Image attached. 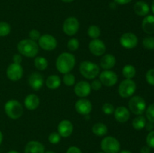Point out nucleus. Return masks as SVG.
Instances as JSON below:
<instances>
[{
	"label": "nucleus",
	"instance_id": "nucleus-49",
	"mask_svg": "<svg viewBox=\"0 0 154 153\" xmlns=\"http://www.w3.org/2000/svg\"><path fill=\"white\" fill-rule=\"evenodd\" d=\"M8 153H20V152L17 151H15V150H11V151H9Z\"/></svg>",
	"mask_w": 154,
	"mask_h": 153
},
{
	"label": "nucleus",
	"instance_id": "nucleus-41",
	"mask_svg": "<svg viewBox=\"0 0 154 153\" xmlns=\"http://www.w3.org/2000/svg\"><path fill=\"white\" fill-rule=\"evenodd\" d=\"M23 62V57L22 55L20 53L14 54L13 56V63H15V64H21Z\"/></svg>",
	"mask_w": 154,
	"mask_h": 153
},
{
	"label": "nucleus",
	"instance_id": "nucleus-18",
	"mask_svg": "<svg viewBox=\"0 0 154 153\" xmlns=\"http://www.w3.org/2000/svg\"><path fill=\"white\" fill-rule=\"evenodd\" d=\"M114 118L116 121L120 123L126 122L130 118V111L124 106H117L114 110Z\"/></svg>",
	"mask_w": 154,
	"mask_h": 153
},
{
	"label": "nucleus",
	"instance_id": "nucleus-52",
	"mask_svg": "<svg viewBox=\"0 0 154 153\" xmlns=\"http://www.w3.org/2000/svg\"><path fill=\"white\" fill-rule=\"evenodd\" d=\"M98 153H105V152H98Z\"/></svg>",
	"mask_w": 154,
	"mask_h": 153
},
{
	"label": "nucleus",
	"instance_id": "nucleus-10",
	"mask_svg": "<svg viewBox=\"0 0 154 153\" xmlns=\"http://www.w3.org/2000/svg\"><path fill=\"white\" fill-rule=\"evenodd\" d=\"M99 80L102 85L107 87L114 86L118 81V76L114 71L111 70H104L99 74Z\"/></svg>",
	"mask_w": 154,
	"mask_h": 153
},
{
	"label": "nucleus",
	"instance_id": "nucleus-17",
	"mask_svg": "<svg viewBox=\"0 0 154 153\" xmlns=\"http://www.w3.org/2000/svg\"><path fill=\"white\" fill-rule=\"evenodd\" d=\"M29 86L35 91H39L44 85L43 76L40 73L34 72L29 76L28 79Z\"/></svg>",
	"mask_w": 154,
	"mask_h": 153
},
{
	"label": "nucleus",
	"instance_id": "nucleus-7",
	"mask_svg": "<svg viewBox=\"0 0 154 153\" xmlns=\"http://www.w3.org/2000/svg\"><path fill=\"white\" fill-rule=\"evenodd\" d=\"M136 83L132 79H125L121 81L118 86V93L123 98H129L135 92Z\"/></svg>",
	"mask_w": 154,
	"mask_h": 153
},
{
	"label": "nucleus",
	"instance_id": "nucleus-40",
	"mask_svg": "<svg viewBox=\"0 0 154 153\" xmlns=\"http://www.w3.org/2000/svg\"><path fill=\"white\" fill-rule=\"evenodd\" d=\"M90 86H91L92 89L94 90V91H99L102 88V84L99 80H94L90 83Z\"/></svg>",
	"mask_w": 154,
	"mask_h": 153
},
{
	"label": "nucleus",
	"instance_id": "nucleus-50",
	"mask_svg": "<svg viewBox=\"0 0 154 153\" xmlns=\"http://www.w3.org/2000/svg\"><path fill=\"white\" fill-rule=\"evenodd\" d=\"M151 8H152V10H153V14H154V0L153 1V2H152Z\"/></svg>",
	"mask_w": 154,
	"mask_h": 153
},
{
	"label": "nucleus",
	"instance_id": "nucleus-13",
	"mask_svg": "<svg viewBox=\"0 0 154 153\" xmlns=\"http://www.w3.org/2000/svg\"><path fill=\"white\" fill-rule=\"evenodd\" d=\"M88 47L90 52L96 56H102L106 52V45L99 38L92 39L89 43Z\"/></svg>",
	"mask_w": 154,
	"mask_h": 153
},
{
	"label": "nucleus",
	"instance_id": "nucleus-43",
	"mask_svg": "<svg viewBox=\"0 0 154 153\" xmlns=\"http://www.w3.org/2000/svg\"><path fill=\"white\" fill-rule=\"evenodd\" d=\"M144 128H146V129H147L148 131H151V130H153V129L154 128V123L149 121V122L146 123L145 127Z\"/></svg>",
	"mask_w": 154,
	"mask_h": 153
},
{
	"label": "nucleus",
	"instance_id": "nucleus-28",
	"mask_svg": "<svg viewBox=\"0 0 154 153\" xmlns=\"http://www.w3.org/2000/svg\"><path fill=\"white\" fill-rule=\"evenodd\" d=\"M147 123L146 122V118L144 116L140 115L135 117L133 120H132V127L135 129V130H141L145 127V124Z\"/></svg>",
	"mask_w": 154,
	"mask_h": 153
},
{
	"label": "nucleus",
	"instance_id": "nucleus-24",
	"mask_svg": "<svg viewBox=\"0 0 154 153\" xmlns=\"http://www.w3.org/2000/svg\"><path fill=\"white\" fill-rule=\"evenodd\" d=\"M134 11L138 16H145L148 14L150 11V8L145 2L139 1L137 2L134 5Z\"/></svg>",
	"mask_w": 154,
	"mask_h": 153
},
{
	"label": "nucleus",
	"instance_id": "nucleus-34",
	"mask_svg": "<svg viewBox=\"0 0 154 153\" xmlns=\"http://www.w3.org/2000/svg\"><path fill=\"white\" fill-rule=\"evenodd\" d=\"M114 106L111 103H105L102 106V110L105 115H112L114 112Z\"/></svg>",
	"mask_w": 154,
	"mask_h": 153
},
{
	"label": "nucleus",
	"instance_id": "nucleus-51",
	"mask_svg": "<svg viewBox=\"0 0 154 153\" xmlns=\"http://www.w3.org/2000/svg\"><path fill=\"white\" fill-rule=\"evenodd\" d=\"M45 153H56V152H54V151H51V150H49V151L45 152Z\"/></svg>",
	"mask_w": 154,
	"mask_h": 153
},
{
	"label": "nucleus",
	"instance_id": "nucleus-15",
	"mask_svg": "<svg viewBox=\"0 0 154 153\" xmlns=\"http://www.w3.org/2000/svg\"><path fill=\"white\" fill-rule=\"evenodd\" d=\"M75 88H74V92H75V94L78 97L83 98H86L90 94L92 91L91 86H90V83L87 81L81 80L75 84Z\"/></svg>",
	"mask_w": 154,
	"mask_h": 153
},
{
	"label": "nucleus",
	"instance_id": "nucleus-6",
	"mask_svg": "<svg viewBox=\"0 0 154 153\" xmlns=\"http://www.w3.org/2000/svg\"><path fill=\"white\" fill-rule=\"evenodd\" d=\"M101 148L105 153H119L120 143L118 140L114 136H105L101 142Z\"/></svg>",
	"mask_w": 154,
	"mask_h": 153
},
{
	"label": "nucleus",
	"instance_id": "nucleus-23",
	"mask_svg": "<svg viewBox=\"0 0 154 153\" xmlns=\"http://www.w3.org/2000/svg\"><path fill=\"white\" fill-rule=\"evenodd\" d=\"M62 80L60 76L57 74H52L48 76L45 84L46 86L51 90L57 89L61 86Z\"/></svg>",
	"mask_w": 154,
	"mask_h": 153
},
{
	"label": "nucleus",
	"instance_id": "nucleus-1",
	"mask_svg": "<svg viewBox=\"0 0 154 153\" xmlns=\"http://www.w3.org/2000/svg\"><path fill=\"white\" fill-rule=\"evenodd\" d=\"M76 64L75 56L71 52H62L57 57L56 68L60 73L63 74L70 73Z\"/></svg>",
	"mask_w": 154,
	"mask_h": 153
},
{
	"label": "nucleus",
	"instance_id": "nucleus-31",
	"mask_svg": "<svg viewBox=\"0 0 154 153\" xmlns=\"http://www.w3.org/2000/svg\"><path fill=\"white\" fill-rule=\"evenodd\" d=\"M11 32V26L7 22H0V37H5Z\"/></svg>",
	"mask_w": 154,
	"mask_h": 153
},
{
	"label": "nucleus",
	"instance_id": "nucleus-42",
	"mask_svg": "<svg viewBox=\"0 0 154 153\" xmlns=\"http://www.w3.org/2000/svg\"><path fill=\"white\" fill-rule=\"evenodd\" d=\"M66 153H82V152L78 147L72 146H70L68 148Z\"/></svg>",
	"mask_w": 154,
	"mask_h": 153
},
{
	"label": "nucleus",
	"instance_id": "nucleus-38",
	"mask_svg": "<svg viewBox=\"0 0 154 153\" xmlns=\"http://www.w3.org/2000/svg\"><path fill=\"white\" fill-rule=\"evenodd\" d=\"M146 80L150 85L154 86V68L147 70L146 74Z\"/></svg>",
	"mask_w": 154,
	"mask_h": 153
},
{
	"label": "nucleus",
	"instance_id": "nucleus-11",
	"mask_svg": "<svg viewBox=\"0 0 154 153\" xmlns=\"http://www.w3.org/2000/svg\"><path fill=\"white\" fill-rule=\"evenodd\" d=\"M120 44L125 49H133L138 45V38L136 34L132 32L123 33L120 38Z\"/></svg>",
	"mask_w": 154,
	"mask_h": 153
},
{
	"label": "nucleus",
	"instance_id": "nucleus-36",
	"mask_svg": "<svg viewBox=\"0 0 154 153\" xmlns=\"http://www.w3.org/2000/svg\"><path fill=\"white\" fill-rule=\"evenodd\" d=\"M146 117L151 122L154 123V104H150L146 110Z\"/></svg>",
	"mask_w": 154,
	"mask_h": 153
},
{
	"label": "nucleus",
	"instance_id": "nucleus-39",
	"mask_svg": "<svg viewBox=\"0 0 154 153\" xmlns=\"http://www.w3.org/2000/svg\"><path fill=\"white\" fill-rule=\"evenodd\" d=\"M146 142L147 146L150 148H154V130L149 132L146 138Z\"/></svg>",
	"mask_w": 154,
	"mask_h": 153
},
{
	"label": "nucleus",
	"instance_id": "nucleus-48",
	"mask_svg": "<svg viewBox=\"0 0 154 153\" xmlns=\"http://www.w3.org/2000/svg\"><path fill=\"white\" fill-rule=\"evenodd\" d=\"M61 1L64 2H66V3H69V2H73L74 0H61Z\"/></svg>",
	"mask_w": 154,
	"mask_h": 153
},
{
	"label": "nucleus",
	"instance_id": "nucleus-45",
	"mask_svg": "<svg viewBox=\"0 0 154 153\" xmlns=\"http://www.w3.org/2000/svg\"><path fill=\"white\" fill-rule=\"evenodd\" d=\"M141 153H150V147L148 146H144L141 148Z\"/></svg>",
	"mask_w": 154,
	"mask_h": 153
},
{
	"label": "nucleus",
	"instance_id": "nucleus-47",
	"mask_svg": "<svg viewBox=\"0 0 154 153\" xmlns=\"http://www.w3.org/2000/svg\"><path fill=\"white\" fill-rule=\"evenodd\" d=\"M2 140H3V134L1 132V130H0V145H1L2 142Z\"/></svg>",
	"mask_w": 154,
	"mask_h": 153
},
{
	"label": "nucleus",
	"instance_id": "nucleus-4",
	"mask_svg": "<svg viewBox=\"0 0 154 153\" xmlns=\"http://www.w3.org/2000/svg\"><path fill=\"white\" fill-rule=\"evenodd\" d=\"M79 71L86 79L93 80L100 74V67L93 62L84 61L80 64Z\"/></svg>",
	"mask_w": 154,
	"mask_h": 153
},
{
	"label": "nucleus",
	"instance_id": "nucleus-16",
	"mask_svg": "<svg viewBox=\"0 0 154 153\" xmlns=\"http://www.w3.org/2000/svg\"><path fill=\"white\" fill-rule=\"evenodd\" d=\"M74 130V126L72 122L68 119L62 120L57 126V132L62 137H69L72 135Z\"/></svg>",
	"mask_w": 154,
	"mask_h": 153
},
{
	"label": "nucleus",
	"instance_id": "nucleus-3",
	"mask_svg": "<svg viewBox=\"0 0 154 153\" xmlns=\"http://www.w3.org/2000/svg\"><path fill=\"white\" fill-rule=\"evenodd\" d=\"M6 115L11 119H18L23 114V107L20 101L16 99L8 100L4 106Z\"/></svg>",
	"mask_w": 154,
	"mask_h": 153
},
{
	"label": "nucleus",
	"instance_id": "nucleus-26",
	"mask_svg": "<svg viewBox=\"0 0 154 153\" xmlns=\"http://www.w3.org/2000/svg\"><path fill=\"white\" fill-rule=\"evenodd\" d=\"M34 65L37 70H45L48 66V62L44 56H36L35 57Z\"/></svg>",
	"mask_w": 154,
	"mask_h": 153
},
{
	"label": "nucleus",
	"instance_id": "nucleus-25",
	"mask_svg": "<svg viewBox=\"0 0 154 153\" xmlns=\"http://www.w3.org/2000/svg\"><path fill=\"white\" fill-rule=\"evenodd\" d=\"M108 127L102 122H97L92 127V132L98 136H103L108 133Z\"/></svg>",
	"mask_w": 154,
	"mask_h": 153
},
{
	"label": "nucleus",
	"instance_id": "nucleus-27",
	"mask_svg": "<svg viewBox=\"0 0 154 153\" xmlns=\"http://www.w3.org/2000/svg\"><path fill=\"white\" fill-rule=\"evenodd\" d=\"M122 74L126 79H132L136 74V69L132 64H126L123 68Z\"/></svg>",
	"mask_w": 154,
	"mask_h": 153
},
{
	"label": "nucleus",
	"instance_id": "nucleus-20",
	"mask_svg": "<svg viewBox=\"0 0 154 153\" xmlns=\"http://www.w3.org/2000/svg\"><path fill=\"white\" fill-rule=\"evenodd\" d=\"M39 105H40V98L36 94L32 93V94H28L25 98V100H24V106L29 110H36L38 107Z\"/></svg>",
	"mask_w": 154,
	"mask_h": 153
},
{
	"label": "nucleus",
	"instance_id": "nucleus-37",
	"mask_svg": "<svg viewBox=\"0 0 154 153\" xmlns=\"http://www.w3.org/2000/svg\"><path fill=\"white\" fill-rule=\"evenodd\" d=\"M41 32L38 29H35V28H33L29 33V39L34 40V41L37 42L38 40H39L41 37Z\"/></svg>",
	"mask_w": 154,
	"mask_h": 153
},
{
	"label": "nucleus",
	"instance_id": "nucleus-8",
	"mask_svg": "<svg viewBox=\"0 0 154 153\" xmlns=\"http://www.w3.org/2000/svg\"><path fill=\"white\" fill-rule=\"evenodd\" d=\"M38 44L44 50L52 51L57 48L58 43L55 37L50 34H44L41 35L38 40Z\"/></svg>",
	"mask_w": 154,
	"mask_h": 153
},
{
	"label": "nucleus",
	"instance_id": "nucleus-35",
	"mask_svg": "<svg viewBox=\"0 0 154 153\" xmlns=\"http://www.w3.org/2000/svg\"><path fill=\"white\" fill-rule=\"evenodd\" d=\"M61 137L58 132H52L48 136V141L51 144H57L61 140Z\"/></svg>",
	"mask_w": 154,
	"mask_h": 153
},
{
	"label": "nucleus",
	"instance_id": "nucleus-9",
	"mask_svg": "<svg viewBox=\"0 0 154 153\" xmlns=\"http://www.w3.org/2000/svg\"><path fill=\"white\" fill-rule=\"evenodd\" d=\"M80 23L78 20L75 16H69L63 24V32L68 36H73L78 32Z\"/></svg>",
	"mask_w": 154,
	"mask_h": 153
},
{
	"label": "nucleus",
	"instance_id": "nucleus-32",
	"mask_svg": "<svg viewBox=\"0 0 154 153\" xmlns=\"http://www.w3.org/2000/svg\"><path fill=\"white\" fill-rule=\"evenodd\" d=\"M80 46L79 40L76 38H72L69 39V41L67 43V47L72 52H75V51L78 50V48Z\"/></svg>",
	"mask_w": 154,
	"mask_h": 153
},
{
	"label": "nucleus",
	"instance_id": "nucleus-30",
	"mask_svg": "<svg viewBox=\"0 0 154 153\" xmlns=\"http://www.w3.org/2000/svg\"><path fill=\"white\" fill-rule=\"evenodd\" d=\"M63 82L67 86H74L75 84L76 78H75V75L70 72V73L64 74V76L63 77Z\"/></svg>",
	"mask_w": 154,
	"mask_h": 153
},
{
	"label": "nucleus",
	"instance_id": "nucleus-5",
	"mask_svg": "<svg viewBox=\"0 0 154 153\" xmlns=\"http://www.w3.org/2000/svg\"><path fill=\"white\" fill-rule=\"evenodd\" d=\"M128 105H129V111L137 116L142 115L147 106L145 100L142 97L138 95L132 96L129 100Z\"/></svg>",
	"mask_w": 154,
	"mask_h": 153
},
{
	"label": "nucleus",
	"instance_id": "nucleus-29",
	"mask_svg": "<svg viewBox=\"0 0 154 153\" xmlns=\"http://www.w3.org/2000/svg\"><path fill=\"white\" fill-rule=\"evenodd\" d=\"M87 34L92 39L99 38L101 35V29L98 26L92 25L87 28Z\"/></svg>",
	"mask_w": 154,
	"mask_h": 153
},
{
	"label": "nucleus",
	"instance_id": "nucleus-12",
	"mask_svg": "<svg viewBox=\"0 0 154 153\" xmlns=\"http://www.w3.org/2000/svg\"><path fill=\"white\" fill-rule=\"evenodd\" d=\"M7 77L11 81H18L23 75V69L21 64L11 63L8 65L6 70Z\"/></svg>",
	"mask_w": 154,
	"mask_h": 153
},
{
	"label": "nucleus",
	"instance_id": "nucleus-19",
	"mask_svg": "<svg viewBox=\"0 0 154 153\" xmlns=\"http://www.w3.org/2000/svg\"><path fill=\"white\" fill-rule=\"evenodd\" d=\"M117 59L112 54H104L100 60V66L103 70H111L114 68Z\"/></svg>",
	"mask_w": 154,
	"mask_h": 153
},
{
	"label": "nucleus",
	"instance_id": "nucleus-22",
	"mask_svg": "<svg viewBox=\"0 0 154 153\" xmlns=\"http://www.w3.org/2000/svg\"><path fill=\"white\" fill-rule=\"evenodd\" d=\"M142 29L146 34H152L154 33V16L147 15L142 21Z\"/></svg>",
	"mask_w": 154,
	"mask_h": 153
},
{
	"label": "nucleus",
	"instance_id": "nucleus-21",
	"mask_svg": "<svg viewBox=\"0 0 154 153\" xmlns=\"http://www.w3.org/2000/svg\"><path fill=\"white\" fill-rule=\"evenodd\" d=\"M45 146L41 142L31 140L27 142L25 147V153H45Z\"/></svg>",
	"mask_w": 154,
	"mask_h": 153
},
{
	"label": "nucleus",
	"instance_id": "nucleus-46",
	"mask_svg": "<svg viewBox=\"0 0 154 153\" xmlns=\"http://www.w3.org/2000/svg\"><path fill=\"white\" fill-rule=\"evenodd\" d=\"M119 153H132L129 150H122V151L119 152Z\"/></svg>",
	"mask_w": 154,
	"mask_h": 153
},
{
	"label": "nucleus",
	"instance_id": "nucleus-14",
	"mask_svg": "<svg viewBox=\"0 0 154 153\" xmlns=\"http://www.w3.org/2000/svg\"><path fill=\"white\" fill-rule=\"evenodd\" d=\"M75 110L78 113L82 116H88L91 112L93 109V105L92 103L85 98H80L76 101L75 104Z\"/></svg>",
	"mask_w": 154,
	"mask_h": 153
},
{
	"label": "nucleus",
	"instance_id": "nucleus-2",
	"mask_svg": "<svg viewBox=\"0 0 154 153\" xmlns=\"http://www.w3.org/2000/svg\"><path fill=\"white\" fill-rule=\"evenodd\" d=\"M39 46L36 41L29 38L20 40L17 46L18 52L27 58H35L39 52Z\"/></svg>",
	"mask_w": 154,
	"mask_h": 153
},
{
	"label": "nucleus",
	"instance_id": "nucleus-44",
	"mask_svg": "<svg viewBox=\"0 0 154 153\" xmlns=\"http://www.w3.org/2000/svg\"><path fill=\"white\" fill-rule=\"evenodd\" d=\"M114 2L117 3V4H122V5H123V4H128V3H129L132 0H114Z\"/></svg>",
	"mask_w": 154,
	"mask_h": 153
},
{
	"label": "nucleus",
	"instance_id": "nucleus-33",
	"mask_svg": "<svg viewBox=\"0 0 154 153\" xmlns=\"http://www.w3.org/2000/svg\"><path fill=\"white\" fill-rule=\"evenodd\" d=\"M143 46L147 50H154V37L148 36L143 40Z\"/></svg>",
	"mask_w": 154,
	"mask_h": 153
}]
</instances>
